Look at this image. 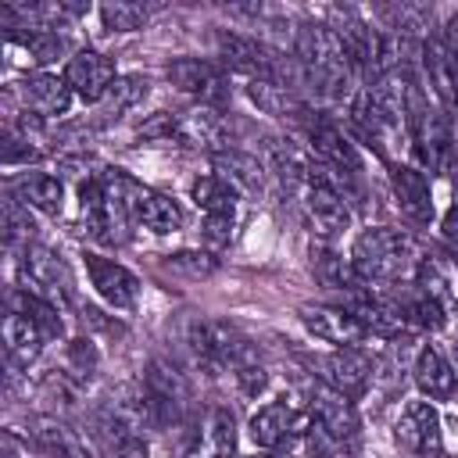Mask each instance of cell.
Here are the masks:
<instances>
[{
    "instance_id": "1",
    "label": "cell",
    "mask_w": 458,
    "mask_h": 458,
    "mask_svg": "<svg viewBox=\"0 0 458 458\" xmlns=\"http://www.w3.org/2000/svg\"><path fill=\"white\" fill-rule=\"evenodd\" d=\"M297 68L329 100H340V97L351 93L354 61L347 57V50H344L340 36L333 32V25L304 21L297 29Z\"/></svg>"
},
{
    "instance_id": "2",
    "label": "cell",
    "mask_w": 458,
    "mask_h": 458,
    "mask_svg": "<svg viewBox=\"0 0 458 458\" xmlns=\"http://www.w3.org/2000/svg\"><path fill=\"white\" fill-rule=\"evenodd\" d=\"M419 261L422 258L415 250V240L401 229H390V225L365 229L354 240V254H351V265H354V272L365 286H372V283H404V279L415 276Z\"/></svg>"
},
{
    "instance_id": "3",
    "label": "cell",
    "mask_w": 458,
    "mask_h": 458,
    "mask_svg": "<svg viewBox=\"0 0 458 458\" xmlns=\"http://www.w3.org/2000/svg\"><path fill=\"white\" fill-rule=\"evenodd\" d=\"M354 125L365 140H372L383 154V143H390L404 129V75H379L372 79L358 100H354Z\"/></svg>"
},
{
    "instance_id": "4",
    "label": "cell",
    "mask_w": 458,
    "mask_h": 458,
    "mask_svg": "<svg viewBox=\"0 0 458 458\" xmlns=\"http://www.w3.org/2000/svg\"><path fill=\"white\" fill-rule=\"evenodd\" d=\"M104 186L122 204V211L129 215L132 225H143L150 233H175L182 225V211H179V204L172 197L136 182L122 168H104Z\"/></svg>"
},
{
    "instance_id": "5",
    "label": "cell",
    "mask_w": 458,
    "mask_h": 458,
    "mask_svg": "<svg viewBox=\"0 0 458 458\" xmlns=\"http://www.w3.org/2000/svg\"><path fill=\"white\" fill-rule=\"evenodd\" d=\"M190 347H193L197 361H204L208 369H218V372L229 369L233 376L240 369H247V365L258 361L254 351H250V340L236 326H229L222 318H200V322H193Z\"/></svg>"
},
{
    "instance_id": "6",
    "label": "cell",
    "mask_w": 458,
    "mask_h": 458,
    "mask_svg": "<svg viewBox=\"0 0 458 458\" xmlns=\"http://www.w3.org/2000/svg\"><path fill=\"white\" fill-rule=\"evenodd\" d=\"M140 401L147 411V422L154 426H172L182 419L186 404H190V386L186 379L165 365V361H150L143 372V386H140Z\"/></svg>"
},
{
    "instance_id": "7",
    "label": "cell",
    "mask_w": 458,
    "mask_h": 458,
    "mask_svg": "<svg viewBox=\"0 0 458 458\" xmlns=\"http://www.w3.org/2000/svg\"><path fill=\"white\" fill-rule=\"evenodd\" d=\"M79 208H82V222H86V233L100 243H125L129 240V215L122 211V204L107 193L104 186V172L97 179H86L79 186Z\"/></svg>"
},
{
    "instance_id": "8",
    "label": "cell",
    "mask_w": 458,
    "mask_h": 458,
    "mask_svg": "<svg viewBox=\"0 0 458 458\" xmlns=\"http://www.w3.org/2000/svg\"><path fill=\"white\" fill-rule=\"evenodd\" d=\"M21 290L61 308L72 301V272L50 247L29 243L21 250Z\"/></svg>"
},
{
    "instance_id": "9",
    "label": "cell",
    "mask_w": 458,
    "mask_h": 458,
    "mask_svg": "<svg viewBox=\"0 0 458 458\" xmlns=\"http://www.w3.org/2000/svg\"><path fill=\"white\" fill-rule=\"evenodd\" d=\"M215 43H218L222 61H225L229 68L250 75V82L265 79V82H283V86H286L283 57H279L276 50H268L265 43H258V39H250V36H240V32H225V29L215 36Z\"/></svg>"
},
{
    "instance_id": "10",
    "label": "cell",
    "mask_w": 458,
    "mask_h": 458,
    "mask_svg": "<svg viewBox=\"0 0 458 458\" xmlns=\"http://www.w3.org/2000/svg\"><path fill=\"white\" fill-rule=\"evenodd\" d=\"M394 440L422 458H437L444 451V433H440V415L429 401H411L397 422H394Z\"/></svg>"
},
{
    "instance_id": "11",
    "label": "cell",
    "mask_w": 458,
    "mask_h": 458,
    "mask_svg": "<svg viewBox=\"0 0 458 458\" xmlns=\"http://www.w3.org/2000/svg\"><path fill=\"white\" fill-rule=\"evenodd\" d=\"M297 318L304 322V329L326 344H340V347H358L369 329L361 326V318L351 308H336V304H301Z\"/></svg>"
},
{
    "instance_id": "12",
    "label": "cell",
    "mask_w": 458,
    "mask_h": 458,
    "mask_svg": "<svg viewBox=\"0 0 458 458\" xmlns=\"http://www.w3.org/2000/svg\"><path fill=\"white\" fill-rule=\"evenodd\" d=\"M308 419L315 422V426H322L329 437H336L340 444H354V437H358V411H354V401L351 397H344V394H336L333 386H326V383H315L311 390H308Z\"/></svg>"
},
{
    "instance_id": "13",
    "label": "cell",
    "mask_w": 458,
    "mask_h": 458,
    "mask_svg": "<svg viewBox=\"0 0 458 458\" xmlns=\"http://www.w3.org/2000/svg\"><path fill=\"white\" fill-rule=\"evenodd\" d=\"M236 454V422L229 408H208L190 429L182 458H233Z\"/></svg>"
},
{
    "instance_id": "14",
    "label": "cell",
    "mask_w": 458,
    "mask_h": 458,
    "mask_svg": "<svg viewBox=\"0 0 458 458\" xmlns=\"http://www.w3.org/2000/svg\"><path fill=\"white\" fill-rule=\"evenodd\" d=\"M168 79L172 86H179L182 93L204 100V104H225L229 97V79L218 64L200 61V57H179L168 64Z\"/></svg>"
},
{
    "instance_id": "15",
    "label": "cell",
    "mask_w": 458,
    "mask_h": 458,
    "mask_svg": "<svg viewBox=\"0 0 458 458\" xmlns=\"http://www.w3.org/2000/svg\"><path fill=\"white\" fill-rule=\"evenodd\" d=\"M114 79H118V75H114V61H111L107 54H100V50H79V54L68 57V64H64V82H68V89L79 93V97L89 100V104H100Z\"/></svg>"
},
{
    "instance_id": "16",
    "label": "cell",
    "mask_w": 458,
    "mask_h": 458,
    "mask_svg": "<svg viewBox=\"0 0 458 458\" xmlns=\"http://www.w3.org/2000/svg\"><path fill=\"white\" fill-rule=\"evenodd\" d=\"M86 272H89V283L97 286V293L111 308H118V311H132L136 308L140 279L125 265H118L111 258H100V254H86Z\"/></svg>"
},
{
    "instance_id": "17",
    "label": "cell",
    "mask_w": 458,
    "mask_h": 458,
    "mask_svg": "<svg viewBox=\"0 0 458 458\" xmlns=\"http://www.w3.org/2000/svg\"><path fill=\"white\" fill-rule=\"evenodd\" d=\"M322 379H326V386H333L336 394L358 401V397L369 390L372 361H369L358 347H340V351H333V354L322 361Z\"/></svg>"
},
{
    "instance_id": "18",
    "label": "cell",
    "mask_w": 458,
    "mask_h": 458,
    "mask_svg": "<svg viewBox=\"0 0 458 458\" xmlns=\"http://www.w3.org/2000/svg\"><path fill=\"white\" fill-rule=\"evenodd\" d=\"M304 215L315 229V236L333 240L351 225V208L340 193H333L329 186L318 182H304Z\"/></svg>"
},
{
    "instance_id": "19",
    "label": "cell",
    "mask_w": 458,
    "mask_h": 458,
    "mask_svg": "<svg viewBox=\"0 0 458 458\" xmlns=\"http://www.w3.org/2000/svg\"><path fill=\"white\" fill-rule=\"evenodd\" d=\"M304 132H308V143H311L315 157H322V161H329V165H336V168H344L351 175L361 172V157H358L354 143L329 118H318V114L304 118Z\"/></svg>"
},
{
    "instance_id": "20",
    "label": "cell",
    "mask_w": 458,
    "mask_h": 458,
    "mask_svg": "<svg viewBox=\"0 0 458 458\" xmlns=\"http://www.w3.org/2000/svg\"><path fill=\"white\" fill-rule=\"evenodd\" d=\"M304 429H308V415L304 419L293 415V408L286 401H272L261 411H254V419H250V440L265 451L283 447L293 433H304Z\"/></svg>"
},
{
    "instance_id": "21",
    "label": "cell",
    "mask_w": 458,
    "mask_h": 458,
    "mask_svg": "<svg viewBox=\"0 0 458 458\" xmlns=\"http://www.w3.org/2000/svg\"><path fill=\"white\" fill-rule=\"evenodd\" d=\"M18 93L25 100V107L39 118H54V114H64L68 104H72V89L64 79L50 75V72H32L18 82Z\"/></svg>"
},
{
    "instance_id": "22",
    "label": "cell",
    "mask_w": 458,
    "mask_h": 458,
    "mask_svg": "<svg viewBox=\"0 0 458 458\" xmlns=\"http://www.w3.org/2000/svg\"><path fill=\"white\" fill-rule=\"evenodd\" d=\"M43 340H47V333L39 329L36 318H29L18 308L7 311V318H4V351H7V361L14 369H29L39 358Z\"/></svg>"
},
{
    "instance_id": "23",
    "label": "cell",
    "mask_w": 458,
    "mask_h": 458,
    "mask_svg": "<svg viewBox=\"0 0 458 458\" xmlns=\"http://www.w3.org/2000/svg\"><path fill=\"white\" fill-rule=\"evenodd\" d=\"M390 182H394V197H397L401 211H404L411 222L426 225V222L433 218L429 179H426L419 168H411V165H390Z\"/></svg>"
},
{
    "instance_id": "24",
    "label": "cell",
    "mask_w": 458,
    "mask_h": 458,
    "mask_svg": "<svg viewBox=\"0 0 458 458\" xmlns=\"http://www.w3.org/2000/svg\"><path fill=\"white\" fill-rule=\"evenodd\" d=\"M415 383H419V390H422L426 397H433V401H447V397L454 394L458 376H454L451 361H447L437 347H422L419 358H415Z\"/></svg>"
},
{
    "instance_id": "25",
    "label": "cell",
    "mask_w": 458,
    "mask_h": 458,
    "mask_svg": "<svg viewBox=\"0 0 458 458\" xmlns=\"http://www.w3.org/2000/svg\"><path fill=\"white\" fill-rule=\"evenodd\" d=\"M14 197L25 204V208H36L43 215H61V204H64V186L57 175H47V172H29L14 182Z\"/></svg>"
},
{
    "instance_id": "26",
    "label": "cell",
    "mask_w": 458,
    "mask_h": 458,
    "mask_svg": "<svg viewBox=\"0 0 458 458\" xmlns=\"http://www.w3.org/2000/svg\"><path fill=\"white\" fill-rule=\"evenodd\" d=\"M394 304L401 311V322L404 326H415V329H440L444 318H447V308L437 297H429L426 290H419V286L408 290V293H401Z\"/></svg>"
},
{
    "instance_id": "27",
    "label": "cell",
    "mask_w": 458,
    "mask_h": 458,
    "mask_svg": "<svg viewBox=\"0 0 458 458\" xmlns=\"http://www.w3.org/2000/svg\"><path fill=\"white\" fill-rule=\"evenodd\" d=\"M32 444L43 451V458H89V451L79 444V437L54 419H39L32 426Z\"/></svg>"
},
{
    "instance_id": "28",
    "label": "cell",
    "mask_w": 458,
    "mask_h": 458,
    "mask_svg": "<svg viewBox=\"0 0 458 458\" xmlns=\"http://www.w3.org/2000/svg\"><path fill=\"white\" fill-rule=\"evenodd\" d=\"M100 444H104V458H147V444L136 433V426L114 419L111 411L100 419Z\"/></svg>"
},
{
    "instance_id": "29",
    "label": "cell",
    "mask_w": 458,
    "mask_h": 458,
    "mask_svg": "<svg viewBox=\"0 0 458 458\" xmlns=\"http://www.w3.org/2000/svg\"><path fill=\"white\" fill-rule=\"evenodd\" d=\"M247 93H250V100H254L265 114H276V118H304V114H308L304 104L293 97V89L283 86V82H265V79H258V82L247 86Z\"/></svg>"
},
{
    "instance_id": "30",
    "label": "cell",
    "mask_w": 458,
    "mask_h": 458,
    "mask_svg": "<svg viewBox=\"0 0 458 458\" xmlns=\"http://www.w3.org/2000/svg\"><path fill=\"white\" fill-rule=\"evenodd\" d=\"M193 200L204 215H236V186L222 175H200L193 182Z\"/></svg>"
},
{
    "instance_id": "31",
    "label": "cell",
    "mask_w": 458,
    "mask_h": 458,
    "mask_svg": "<svg viewBox=\"0 0 458 458\" xmlns=\"http://www.w3.org/2000/svg\"><path fill=\"white\" fill-rule=\"evenodd\" d=\"M7 39H11V43H18V47H25V50H29V57H32V61H39V64H50V61H57V57L68 50L64 36L50 32V29H36V25L14 29V32H7Z\"/></svg>"
},
{
    "instance_id": "32",
    "label": "cell",
    "mask_w": 458,
    "mask_h": 458,
    "mask_svg": "<svg viewBox=\"0 0 458 458\" xmlns=\"http://www.w3.org/2000/svg\"><path fill=\"white\" fill-rule=\"evenodd\" d=\"M147 97V79L143 75H118L111 82V89L104 93L100 100V118L111 122V118H122V111H129L132 104H140Z\"/></svg>"
},
{
    "instance_id": "33",
    "label": "cell",
    "mask_w": 458,
    "mask_h": 458,
    "mask_svg": "<svg viewBox=\"0 0 458 458\" xmlns=\"http://www.w3.org/2000/svg\"><path fill=\"white\" fill-rule=\"evenodd\" d=\"M215 165H218V175L225 179V182H233V186H240V190H261V165H258V157H250V154H240V150H218L215 154Z\"/></svg>"
},
{
    "instance_id": "34",
    "label": "cell",
    "mask_w": 458,
    "mask_h": 458,
    "mask_svg": "<svg viewBox=\"0 0 458 458\" xmlns=\"http://www.w3.org/2000/svg\"><path fill=\"white\" fill-rule=\"evenodd\" d=\"M100 18H104V29H111V32H136V29L147 25L150 7L114 0V4H104V7H100Z\"/></svg>"
},
{
    "instance_id": "35",
    "label": "cell",
    "mask_w": 458,
    "mask_h": 458,
    "mask_svg": "<svg viewBox=\"0 0 458 458\" xmlns=\"http://www.w3.org/2000/svg\"><path fill=\"white\" fill-rule=\"evenodd\" d=\"M32 218H29V208L14 197V193H7L4 197V240H7V247H14V243H25L29 247V240H32Z\"/></svg>"
},
{
    "instance_id": "36",
    "label": "cell",
    "mask_w": 458,
    "mask_h": 458,
    "mask_svg": "<svg viewBox=\"0 0 458 458\" xmlns=\"http://www.w3.org/2000/svg\"><path fill=\"white\" fill-rule=\"evenodd\" d=\"M61 372L72 376L75 383H86V379L97 372V351H93V344H89V340H72Z\"/></svg>"
},
{
    "instance_id": "37",
    "label": "cell",
    "mask_w": 458,
    "mask_h": 458,
    "mask_svg": "<svg viewBox=\"0 0 458 458\" xmlns=\"http://www.w3.org/2000/svg\"><path fill=\"white\" fill-rule=\"evenodd\" d=\"M168 268L172 272H186L190 279H204V276L215 272V258L211 254H197V250H182V254L168 258Z\"/></svg>"
},
{
    "instance_id": "38",
    "label": "cell",
    "mask_w": 458,
    "mask_h": 458,
    "mask_svg": "<svg viewBox=\"0 0 458 458\" xmlns=\"http://www.w3.org/2000/svg\"><path fill=\"white\" fill-rule=\"evenodd\" d=\"M39 150L32 147L29 136H21L14 125L4 129V165H18V161H36Z\"/></svg>"
},
{
    "instance_id": "39",
    "label": "cell",
    "mask_w": 458,
    "mask_h": 458,
    "mask_svg": "<svg viewBox=\"0 0 458 458\" xmlns=\"http://www.w3.org/2000/svg\"><path fill=\"white\" fill-rule=\"evenodd\" d=\"M233 225H236V215H204V225H200L204 243H208L211 250L225 247V243L233 240Z\"/></svg>"
},
{
    "instance_id": "40",
    "label": "cell",
    "mask_w": 458,
    "mask_h": 458,
    "mask_svg": "<svg viewBox=\"0 0 458 458\" xmlns=\"http://www.w3.org/2000/svg\"><path fill=\"white\" fill-rule=\"evenodd\" d=\"M440 47L447 50V57L458 64V14L454 18H447V25H444V39H440Z\"/></svg>"
},
{
    "instance_id": "41",
    "label": "cell",
    "mask_w": 458,
    "mask_h": 458,
    "mask_svg": "<svg viewBox=\"0 0 458 458\" xmlns=\"http://www.w3.org/2000/svg\"><path fill=\"white\" fill-rule=\"evenodd\" d=\"M440 229H444V240H447L451 247H458V204L444 211V222H440Z\"/></svg>"
},
{
    "instance_id": "42",
    "label": "cell",
    "mask_w": 458,
    "mask_h": 458,
    "mask_svg": "<svg viewBox=\"0 0 458 458\" xmlns=\"http://www.w3.org/2000/svg\"><path fill=\"white\" fill-rule=\"evenodd\" d=\"M451 369H454V376H458V344H454V351H451Z\"/></svg>"
},
{
    "instance_id": "43",
    "label": "cell",
    "mask_w": 458,
    "mask_h": 458,
    "mask_svg": "<svg viewBox=\"0 0 458 458\" xmlns=\"http://www.w3.org/2000/svg\"><path fill=\"white\" fill-rule=\"evenodd\" d=\"M7 458H18V454H14V447H11V440H7Z\"/></svg>"
},
{
    "instance_id": "44",
    "label": "cell",
    "mask_w": 458,
    "mask_h": 458,
    "mask_svg": "<svg viewBox=\"0 0 458 458\" xmlns=\"http://www.w3.org/2000/svg\"><path fill=\"white\" fill-rule=\"evenodd\" d=\"M250 458H276V454H250Z\"/></svg>"
},
{
    "instance_id": "45",
    "label": "cell",
    "mask_w": 458,
    "mask_h": 458,
    "mask_svg": "<svg viewBox=\"0 0 458 458\" xmlns=\"http://www.w3.org/2000/svg\"><path fill=\"white\" fill-rule=\"evenodd\" d=\"M451 150H454V157H458V136H454V147H451Z\"/></svg>"
}]
</instances>
